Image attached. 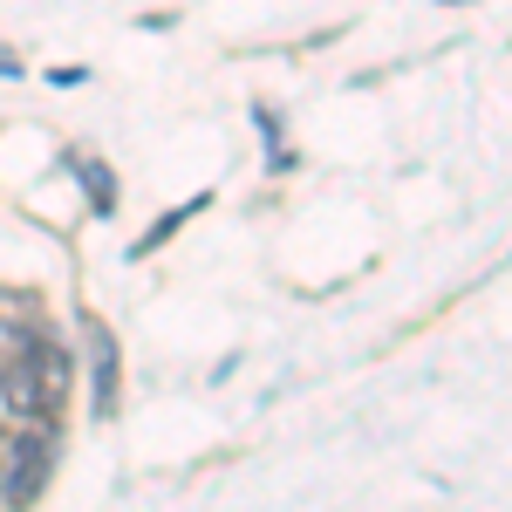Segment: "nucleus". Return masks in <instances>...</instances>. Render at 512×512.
Returning <instances> with one entry per match:
<instances>
[{"mask_svg": "<svg viewBox=\"0 0 512 512\" xmlns=\"http://www.w3.org/2000/svg\"><path fill=\"white\" fill-rule=\"evenodd\" d=\"M117 335L103 328V321H89V403H96V417H117Z\"/></svg>", "mask_w": 512, "mask_h": 512, "instance_id": "nucleus-3", "label": "nucleus"}, {"mask_svg": "<svg viewBox=\"0 0 512 512\" xmlns=\"http://www.w3.org/2000/svg\"><path fill=\"white\" fill-rule=\"evenodd\" d=\"M76 178H82V192H89V205H96V212H117V178H110V164L76 158Z\"/></svg>", "mask_w": 512, "mask_h": 512, "instance_id": "nucleus-4", "label": "nucleus"}, {"mask_svg": "<svg viewBox=\"0 0 512 512\" xmlns=\"http://www.w3.org/2000/svg\"><path fill=\"white\" fill-rule=\"evenodd\" d=\"M0 76H21V69H14V55H0Z\"/></svg>", "mask_w": 512, "mask_h": 512, "instance_id": "nucleus-5", "label": "nucleus"}, {"mask_svg": "<svg viewBox=\"0 0 512 512\" xmlns=\"http://www.w3.org/2000/svg\"><path fill=\"white\" fill-rule=\"evenodd\" d=\"M69 396V349L55 328H41L35 308H21V328H0V403L21 424H55Z\"/></svg>", "mask_w": 512, "mask_h": 512, "instance_id": "nucleus-1", "label": "nucleus"}, {"mask_svg": "<svg viewBox=\"0 0 512 512\" xmlns=\"http://www.w3.org/2000/svg\"><path fill=\"white\" fill-rule=\"evenodd\" d=\"M48 472H55V424H28V431L0 437V499L7 506L41 499Z\"/></svg>", "mask_w": 512, "mask_h": 512, "instance_id": "nucleus-2", "label": "nucleus"}]
</instances>
